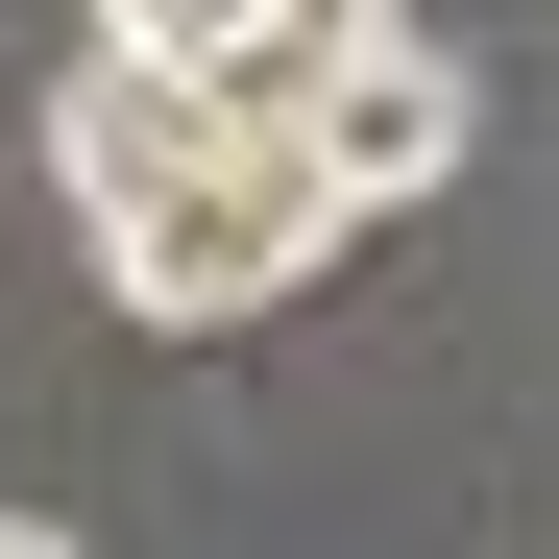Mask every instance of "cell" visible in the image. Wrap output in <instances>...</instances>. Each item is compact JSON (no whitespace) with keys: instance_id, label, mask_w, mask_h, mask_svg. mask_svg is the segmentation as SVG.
I'll use <instances>...</instances> for the list:
<instances>
[{"instance_id":"1","label":"cell","mask_w":559,"mask_h":559,"mask_svg":"<svg viewBox=\"0 0 559 559\" xmlns=\"http://www.w3.org/2000/svg\"><path fill=\"white\" fill-rule=\"evenodd\" d=\"M341 219H317V146H219L195 195H146V219H98V293L146 317V341H219V317H267L317 267Z\"/></svg>"},{"instance_id":"2","label":"cell","mask_w":559,"mask_h":559,"mask_svg":"<svg viewBox=\"0 0 559 559\" xmlns=\"http://www.w3.org/2000/svg\"><path fill=\"white\" fill-rule=\"evenodd\" d=\"M462 146H487V73H462L438 25H341V98H317V219H341V243H365V219H414Z\"/></svg>"},{"instance_id":"3","label":"cell","mask_w":559,"mask_h":559,"mask_svg":"<svg viewBox=\"0 0 559 559\" xmlns=\"http://www.w3.org/2000/svg\"><path fill=\"white\" fill-rule=\"evenodd\" d=\"M49 170H73V243H98V219H146V195H195L219 122L170 98V49H146V25H98V49L49 73Z\"/></svg>"},{"instance_id":"4","label":"cell","mask_w":559,"mask_h":559,"mask_svg":"<svg viewBox=\"0 0 559 559\" xmlns=\"http://www.w3.org/2000/svg\"><path fill=\"white\" fill-rule=\"evenodd\" d=\"M122 25L170 49V98H195L219 146H317V98H341V25H317V0H122Z\"/></svg>"},{"instance_id":"5","label":"cell","mask_w":559,"mask_h":559,"mask_svg":"<svg viewBox=\"0 0 559 559\" xmlns=\"http://www.w3.org/2000/svg\"><path fill=\"white\" fill-rule=\"evenodd\" d=\"M0 559H73V535H49V511H0Z\"/></svg>"},{"instance_id":"6","label":"cell","mask_w":559,"mask_h":559,"mask_svg":"<svg viewBox=\"0 0 559 559\" xmlns=\"http://www.w3.org/2000/svg\"><path fill=\"white\" fill-rule=\"evenodd\" d=\"M0 170H25V146H0Z\"/></svg>"}]
</instances>
